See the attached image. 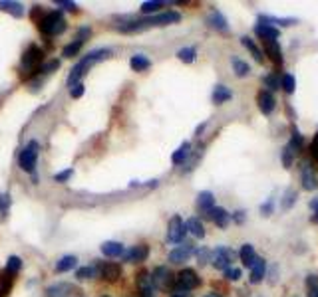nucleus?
<instances>
[{"label":"nucleus","mask_w":318,"mask_h":297,"mask_svg":"<svg viewBox=\"0 0 318 297\" xmlns=\"http://www.w3.org/2000/svg\"><path fill=\"white\" fill-rule=\"evenodd\" d=\"M12 282L14 278L6 271H0V297H8L10 289H12Z\"/></svg>","instance_id":"72a5a7b5"},{"label":"nucleus","mask_w":318,"mask_h":297,"mask_svg":"<svg viewBox=\"0 0 318 297\" xmlns=\"http://www.w3.org/2000/svg\"><path fill=\"white\" fill-rule=\"evenodd\" d=\"M56 4H58V6H62V8H66V10H72V12H74V10H78L76 4H74V2H66V0H58Z\"/></svg>","instance_id":"6e6d98bb"},{"label":"nucleus","mask_w":318,"mask_h":297,"mask_svg":"<svg viewBox=\"0 0 318 297\" xmlns=\"http://www.w3.org/2000/svg\"><path fill=\"white\" fill-rule=\"evenodd\" d=\"M231 66H233V72H235L237 77H247V75L251 74L249 63H247V61H242L241 58H233L231 59Z\"/></svg>","instance_id":"473e14b6"},{"label":"nucleus","mask_w":318,"mask_h":297,"mask_svg":"<svg viewBox=\"0 0 318 297\" xmlns=\"http://www.w3.org/2000/svg\"><path fill=\"white\" fill-rule=\"evenodd\" d=\"M90 36V28H80L78 30V36L74 40H80V42H86V38Z\"/></svg>","instance_id":"864d4df0"},{"label":"nucleus","mask_w":318,"mask_h":297,"mask_svg":"<svg viewBox=\"0 0 318 297\" xmlns=\"http://www.w3.org/2000/svg\"><path fill=\"white\" fill-rule=\"evenodd\" d=\"M171 297H191V293H173Z\"/></svg>","instance_id":"052dcab7"},{"label":"nucleus","mask_w":318,"mask_h":297,"mask_svg":"<svg viewBox=\"0 0 318 297\" xmlns=\"http://www.w3.org/2000/svg\"><path fill=\"white\" fill-rule=\"evenodd\" d=\"M310 208H312V212H314L310 220H312L314 224H318V196L314 198V200H312V202H310Z\"/></svg>","instance_id":"5fc2aeb1"},{"label":"nucleus","mask_w":318,"mask_h":297,"mask_svg":"<svg viewBox=\"0 0 318 297\" xmlns=\"http://www.w3.org/2000/svg\"><path fill=\"white\" fill-rule=\"evenodd\" d=\"M104 297H107V295H104Z\"/></svg>","instance_id":"e2e57ef3"},{"label":"nucleus","mask_w":318,"mask_h":297,"mask_svg":"<svg viewBox=\"0 0 318 297\" xmlns=\"http://www.w3.org/2000/svg\"><path fill=\"white\" fill-rule=\"evenodd\" d=\"M152 285L155 289H161V291H169V289L173 291V287H175V275L165 266L155 267L152 273Z\"/></svg>","instance_id":"423d86ee"},{"label":"nucleus","mask_w":318,"mask_h":297,"mask_svg":"<svg viewBox=\"0 0 318 297\" xmlns=\"http://www.w3.org/2000/svg\"><path fill=\"white\" fill-rule=\"evenodd\" d=\"M199 285H201V278L197 275V271L191 269V267H185V269H181V271L177 273V278H175V287H173L171 293H189L191 289H195Z\"/></svg>","instance_id":"20e7f679"},{"label":"nucleus","mask_w":318,"mask_h":297,"mask_svg":"<svg viewBox=\"0 0 318 297\" xmlns=\"http://www.w3.org/2000/svg\"><path fill=\"white\" fill-rule=\"evenodd\" d=\"M255 34H257L263 42H276V38L280 36L278 28H273L269 24H257L255 26Z\"/></svg>","instance_id":"dca6fc26"},{"label":"nucleus","mask_w":318,"mask_h":297,"mask_svg":"<svg viewBox=\"0 0 318 297\" xmlns=\"http://www.w3.org/2000/svg\"><path fill=\"white\" fill-rule=\"evenodd\" d=\"M195 56H197V50L195 48H181L177 52V58L185 61V63H193L195 61Z\"/></svg>","instance_id":"e433bc0d"},{"label":"nucleus","mask_w":318,"mask_h":297,"mask_svg":"<svg viewBox=\"0 0 318 297\" xmlns=\"http://www.w3.org/2000/svg\"><path fill=\"white\" fill-rule=\"evenodd\" d=\"M149 256V248L145 244H137V246H132L127 252L123 253V262H129V264H139V262H145Z\"/></svg>","instance_id":"9b49d317"},{"label":"nucleus","mask_w":318,"mask_h":297,"mask_svg":"<svg viewBox=\"0 0 318 297\" xmlns=\"http://www.w3.org/2000/svg\"><path fill=\"white\" fill-rule=\"evenodd\" d=\"M241 275H242V271L239 269V267L231 266V267L225 269V278H227L229 282H239V280H241Z\"/></svg>","instance_id":"a18cd8bd"},{"label":"nucleus","mask_w":318,"mask_h":297,"mask_svg":"<svg viewBox=\"0 0 318 297\" xmlns=\"http://www.w3.org/2000/svg\"><path fill=\"white\" fill-rule=\"evenodd\" d=\"M187 234V226L183 222L181 216H173L167 224V242L171 244H181Z\"/></svg>","instance_id":"1a4fd4ad"},{"label":"nucleus","mask_w":318,"mask_h":297,"mask_svg":"<svg viewBox=\"0 0 318 297\" xmlns=\"http://www.w3.org/2000/svg\"><path fill=\"white\" fill-rule=\"evenodd\" d=\"M231 218H233V222L242 224V222H245V210H239V212H235V214H233Z\"/></svg>","instance_id":"4d7b16f0"},{"label":"nucleus","mask_w":318,"mask_h":297,"mask_svg":"<svg viewBox=\"0 0 318 297\" xmlns=\"http://www.w3.org/2000/svg\"><path fill=\"white\" fill-rule=\"evenodd\" d=\"M96 275H98V267L96 266H84L76 271L78 280H91V278H96Z\"/></svg>","instance_id":"4c0bfd02"},{"label":"nucleus","mask_w":318,"mask_h":297,"mask_svg":"<svg viewBox=\"0 0 318 297\" xmlns=\"http://www.w3.org/2000/svg\"><path fill=\"white\" fill-rule=\"evenodd\" d=\"M137 287H139V291L141 293H149L153 291V285H152V273H147V271H139L137 273Z\"/></svg>","instance_id":"c756f323"},{"label":"nucleus","mask_w":318,"mask_h":297,"mask_svg":"<svg viewBox=\"0 0 318 297\" xmlns=\"http://www.w3.org/2000/svg\"><path fill=\"white\" fill-rule=\"evenodd\" d=\"M72 175H74V171H72V168H66V171L58 173V175L54 177V180H56V182H66V180L72 177Z\"/></svg>","instance_id":"603ef678"},{"label":"nucleus","mask_w":318,"mask_h":297,"mask_svg":"<svg viewBox=\"0 0 318 297\" xmlns=\"http://www.w3.org/2000/svg\"><path fill=\"white\" fill-rule=\"evenodd\" d=\"M191 155V143H181V147L177 148L173 155H171V163L173 164H181V163H185V159Z\"/></svg>","instance_id":"c85d7f7f"},{"label":"nucleus","mask_w":318,"mask_h":297,"mask_svg":"<svg viewBox=\"0 0 318 297\" xmlns=\"http://www.w3.org/2000/svg\"><path fill=\"white\" fill-rule=\"evenodd\" d=\"M235 258H237V252H235V250H231L227 246H219L217 250H213L211 262L217 269H223V271H225L227 267L233 266Z\"/></svg>","instance_id":"6e6552de"},{"label":"nucleus","mask_w":318,"mask_h":297,"mask_svg":"<svg viewBox=\"0 0 318 297\" xmlns=\"http://www.w3.org/2000/svg\"><path fill=\"white\" fill-rule=\"evenodd\" d=\"M258 24H269V26H276V24H280V26H292V24H296V20L294 18H274V16H265L260 14L258 16Z\"/></svg>","instance_id":"393cba45"},{"label":"nucleus","mask_w":318,"mask_h":297,"mask_svg":"<svg viewBox=\"0 0 318 297\" xmlns=\"http://www.w3.org/2000/svg\"><path fill=\"white\" fill-rule=\"evenodd\" d=\"M205 297H221V295H217V293H207Z\"/></svg>","instance_id":"680f3d73"},{"label":"nucleus","mask_w":318,"mask_h":297,"mask_svg":"<svg viewBox=\"0 0 318 297\" xmlns=\"http://www.w3.org/2000/svg\"><path fill=\"white\" fill-rule=\"evenodd\" d=\"M98 273L106 280V282H118L121 278V267L114 262H104V264H98Z\"/></svg>","instance_id":"f8f14e48"},{"label":"nucleus","mask_w":318,"mask_h":297,"mask_svg":"<svg viewBox=\"0 0 318 297\" xmlns=\"http://www.w3.org/2000/svg\"><path fill=\"white\" fill-rule=\"evenodd\" d=\"M241 44L245 46V48H247V50H249V52H251V56H253V58L257 59L258 63H263V50H260V48H258L257 44H255V40H253V38H249V36H242L241 38Z\"/></svg>","instance_id":"bb28decb"},{"label":"nucleus","mask_w":318,"mask_h":297,"mask_svg":"<svg viewBox=\"0 0 318 297\" xmlns=\"http://www.w3.org/2000/svg\"><path fill=\"white\" fill-rule=\"evenodd\" d=\"M129 66H132L134 72H147L152 68V59L147 56H143V54H136L129 59Z\"/></svg>","instance_id":"5701e85b"},{"label":"nucleus","mask_w":318,"mask_h":297,"mask_svg":"<svg viewBox=\"0 0 318 297\" xmlns=\"http://www.w3.org/2000/svg\"><path fill=\"white\" fill-rule=\"evenodd\" d=\"M70 291H74V287L70 283H54V285L46 287V297H66Z\"/></svg>","instance_id":"4be33fe9"},{"label":"nucleus","mask_w":318,"mask_h":297,"mask_svg":"<svg viewBox=\"0 0 318 297\" xmlns=\"http://www.w3.org/2000/svg\"><path fill=\"white\" fill-rule=\"evenodd\" d=\"M60 68V61L58 59H54V61H46V63H42L40 66V74H50V72H54V70H58Z\"/></svg>","instance_id":"09e8293b"},{"label":"nucleus","mask_w":318,"mask_h":297,"mask_svg":"<svg viewBox=\"0 0 318 297\" xmlns=\"http://www.w3.org/2000/svg\"><path fill=\"white\" fill-rule=\"evenodd\" d=\"M42 59H44L42 50L36 44L28 46V50H26V52L22 54V58H20V72L28 75V74H32V72H36V68L40 70Z\"/></svg>","instance_id":"39448f33"},{"label":"nucleus","mask_w":318,"mask_h":297,"mask_svg":"<svg viewBox=\"0 0 318 297\" xmlns=\"http://www.w3.org/2000/svg\"><path fill=\"white\" fill-rule=\"evenodd\" d=\"M102 253L107 258H121L125 253V248L120 242H104L102 244Z\"/></svg>","instance_id":"412c9836"},{"label":"nucleus","mask_w":318,"mask_h":297,"mask_svg":"<svg viewBox=\"0 0 318 297\" xmlns=\"http://www.w3.org/2000/svg\"><path fill=\"white\" fill-rule=\"evenodd\" d=\"M207 24H209L213 30H217V32H229L227 18L221 14L217 8H213L211 12H209V16H207Z\"/></svg>","instance_id":"4468645a"},{"label":"nucleus","mask_w":318,"mask_h":297,"mask_svg":"<svg viewBox=\"0 0 318 297\" xmlns=\"http://www.w3.org/2000/svg\"><path fill=\"white\" fill-rule=\"evenodd\" d=\"M82 46H84V42H80V40H74L72 44H68L66 48H64V56L66 58H72V56H78L80 54V50H82Z\"/></svg>","instance_id":"37998d69"},{"label":"nucleus","mask_w":318,"mask_h":297,"mask_svg":"<svg viewBox=\"0 0 318 297\" xmlns=\"http://www.w3.org/2000/svg\"><path fill=\"white\" fill-rule=\"evenodd\" d=\"M292 159H294V151L287 145V147L283 148V164H285V168L292 166Z\"/></svg>","instance_id":"de8ad7c7"},{"label":"nucleus","mask_w":318,"mask_h":297,"mask_svg":"<svg viewBox=\"0 0 318 297\" xmlns=\"http://www.w3.org/2000/svg\"><path fill=\"white\" fill-rule=\"evenodd\" d=\"M181 20V14L175 12V10H167V12H161V14L149 16V18H143V20H134V22H127V24H121L120 32H141L145 28H153V26H167V24H175Z\"/></svg>","instance_id":"f257e3e1"},{"label":"nucleus","mask_w":318,"mask_h":297,"mask_svg":"<svg viewBox=\"0 0 318 297\" xmlns=\"http://www.w3.org/2000/svg\"><path fill=\"white\" fill-rule=\"evenodd\" d=\"M296 198H298V196H296V190L288 188L287 193L283 194V200H280V208H283V210H290V208H292V204L296 202Z\"/></svg>","instance_id":"c9c22d12"},{"label":"nucleus","mask_w":318,"mask_h":297,"mask_svg":"<svg viewBox=\"0 0 318 297\" xmlns=\"http://www.w3.org/2000/svg\"><path fill=\"white\" fill-rule=\"evenodd\" d=\"M84 91H86V88H84V81H80V83H76V86H72V88H70V95H72L74 99H78V97H82V95H84Z\"/></svg>","instance_id":"8fccbe9b"},{"label":"nucleus","mask_w":318,"mask_h":297,"mask_svg":"<svg viewBox=\"0 0 318 297\" xmlns=\"http://www.w3.org/2000/svg\"><path fill=\"white\" fill-rule=\"evenodd\" d=\"M265 52H267V56L273 59L274 63H283V52H280V44L278 42H265Z\"/></svg>","instance_id":"cd10ccee"},{"label":"nucleus","mask_w":318,"mask_h":297,"mask_svg":"<svg viewBox=\"0 0 318 297\" xmlns=\"http://www.w3.org/2000/svg\"><path fill=\"white\" fill-rule=\"evenodd\" d=\"M213 208H215V196H213V193H209V190L199 193V196H197V210L199 212L205 214V216H209V212H211Z\"/></svg>","instance_id":"2eb2a0df"},{"label":"nucleus","mask_w":318,"mask_h":297,"mask_svg":"<svg viewBox=\"0 0 318 297\" xmlns=\"http://www.w3.org/2000/svg\"><path fill=\"white\" fill-rule=\"evenodd\" d=\"M231 97H233V91H231L227 86H223V83L215 86V89H213V95H211V99H213V103L215 105L227 103Z\"/></svg>","instance_id":"6ab92c4d"},{"label":"nucleus","mask_w":318,"mask_h":297,"mask_svg":"<svg viewBox=\"0 0 318 297\" xmlns=\"http://www.w3.org/2000/svg\"><path fill=\"white\" fill-rule=\"evenodd\" d=\"M38 28L44 36H60L66 30V20L58 10H54V12H48L38 20Z\"/></svg>","instance_id":"7ed1b4c3"},{"label":"nucleus","mask_w":318,"mask_h":297,"mask_svg":"<svg viewBox=\"0 0 318 297\" xmlns=\"http://www.w3.org/2000/svg\"><path fill=\"white\" fill-rule=\"evenodd\" d=\"M111 56V50L109 48H102V50H93L90 54H86L84 58L78 61L76 66L72 68V72L68 75V86L72 88V86H76L82 81V77L88 74V70H90L93 63H98V61H104Z\"/></svg>","instance_id":"f03ea898"},{"label":"nucleus","mask_w":318,"mask_h":297,"mask_svg":"<svg viewBox=\"0 0 318 297\" xmlns=\"http://www.w3.org/2000/svg\"><path fill=\"white\" fill-rule=\"evenodd\" d=\"M36 159H38V143H36V141H30L26 147L20 151L18 164H20V168H22V171H26V173H34Z\"/></svg>","instance_id":"0eeeda50"},{"label":"nucleus","mask_w":318,"mask_h":297,"mask_svg":"<svg viewBox=\"0 0 318 297\" xmlns=\"http://www.w3.org/2000/svg\"><path fill=\"white\" fill-rule=\"evenodd\" d=\"M207 218H211L213 222L217 224L219 228H227L229 222H231V214H229L225 208H221V206L213 208L211 212H209V216H207Z\"/></svg>","instance_id":"f3484780"},{"label":"nucleus","mask_w":318,"mask_h":297,"mask_svg":"<svg viewBox=\"0 0 318 297\" xmlns=\"http://www.w3.org/2000/svg\"><path fill=\"white\" fill-rule=\"evenodd\" d=\"M301 180H303V188H304V190H316V188H318L316 177H314L312 168H310V166H308L306 163H304V166H303V177H301Z\"/></svg>","instance_id":"aec40b11"},{"label":"nucleus","mask_w":318,"mask_h":297,"mask_svg":"<svg viewBox=\"0 0 318 297\" xmlns=\"http://www.w3.org/2000/svg\"><path fill=\"white\" fill-rule=\"evenodd\" d=\"M185 226H187V232H191L195 238H205V228H203V224H201V220L199 218H189L187 222H185Z\"/></svg>","instance_id":"2f4dec72"},{"label":"nucleus","mask_w":318,"mask_h":297,"mask_svg":"<svg viewBox=\"0 0 318 297\" xmlns=\"http://www.w3.org/2000/svg\"><path fill=\"white\" fill-rule=\"evenodd\" d=\"M303 143H304L303 135L298 133V129H296V127H292V137H290V143H288V147L292 148L294 153H298V151H301V147H303Z\"/></svg>","instance_id":"a19ab883"},{"label":"nucleus","mask_w":318,"mask_h":297,"mask_svg":"<svg viewBox=\"0 0 318 297\" xmlns=\"http://www.w3.org/2000/svg\"><path fill=\"white\" fill-rule=\"evenodd\" d=\"M273 208H274V198H269V200L260 206V214H263V216H271V214H273Z\"/></svg>","instance_id":"3c124183"},{"label":"nucleus","mask_w":318,"mask_h":297,"mask_svg":"<svg viewBox=\"0 0 318 297\" xmlns=\"http://www.w3.org/2000/svg\"><path fill=\"white\" fill-rule=\"evenodd\" d=\"M163 6H165V2L149 0V2H143V4H141V12H143V14H153V12H157L159 8H163Z\"/></svg>","instance_id":"ea45409f"},{"label":"nucleus","mask_w":318,"mask_h":297,"mask_svg":"<svg viewBox=\"0 0 318 297\" xmlns=\"http://www.w3.org/2000/svg\"><path fill=\"white\" fill-rule=\"evenodd\" d=\"M265 273H267V262L263 258H258L255 262V266L251 267V283H260Z\"/></svg>","instance_id":"b1692460"},{"label":"nucleus","mask_w":318,"mask_h":297,"mask_svg":"<svg viewBox=\"0 0 318 297\" xmlns=\"http://www.w3.org/2000/svg\"><path fill=\"white\" fill-rule=\"evenodd\" d=\"M8 206H10V198L6 194H0V210H6Z\"/></svg>","instance_id":"13d9d810"},{"label":"nucleus","mask_w":318,"mask_h":297,"mask_svg":"<svg viewBox=\"0 0 318 297\" xmlns=\"http://www.w3.org/2000/svg\"><path fill=\"white\" fill-rule=\"evenodd\" d=\"M20 267H22V260H20L18 256H10V258H8V262H6L4 271H6V273H10V275L14 278L16 273L20 271Z\"/></svg>","instance_id":"f704fd0d"},{"label":"nucleus","mask_w":318,"mask_h":297,"mask_svg":"<svg viewBox=\"0 0 318 297\" xmlns=\"http://www.w3.org/2000/svg\"><path fill=\"white\" fill-rule=\"evenodd\" d=\"M257 103H258V109H260L263 115H271V113L274 111V107H276V99H274V95L271 93V91L263 89V91H258Z\"/></svg>","instance_id":"ddd939ff"},{"label":"nucleus","mask_w":318,"mask_h":297,"mask_svg":"<svg viewBox=\"0 0 318 297\" xmlns=\"http://www.w3.org/2000/svg\"><path fill=\"white\" fill-rule=\"evenodd\" d=\"M239 258H241V262L245 267H253L255 266V262L258 260L257 252H255V248H253L251 244H242L241 252H239Z\"/></svg>","instance_id":"a211bd4d"},{"label":"nucleus","mask_w":318,"mask_h":297,"mask_svg":"<svg viewBox=\"0 0 318 297\" xmlns=\"http://www.w3.org/2000/svg\"><path fill=\"white\" fill-rule=\"evenodd\" d=\"M211 256H213V252L209 250V248H201V250H197V264L199 266H205L207 262H211Z\"/></svg>","instance_id":"49530a36"},{"label":"nucleus","mask_w":318,"mask_h":297,"mask_svg":"<svg viewBox=\"0 0 318 297\" xmlns=\"http://www.w3.org/2000/svg\"><path fill=\"white\" fill-rule=\"evenodd\" d=\"M306 285H308V297H318V278L316 275H308Z\"/></svg>","instance_id":"c03bdc74"},{"label":"nucleus","mask_w":318,"mask_h":297,"mask_svg":"<svg viewBox=\"0 0 318 297\" xmlns=\"http://www.w3.org/2000/svg\"><path fill=\"white\" fill-rule=\"evenodd\" d=\"M0 10L12 14L14 18H20L24 14V6L20 2H12V0H0Z\"/></svg>","instance_id":"a878e982"},{"label":"nucleus","mask_w":318,"mask_h":297,"mask_svg":"<svg viewBox=\"0 0 318 297\" xmlns=\"http://www.w3.org/2000/svg\"><path fill=\"white\" fill-rule=\"evenodd\" d=\"M193 253H195V246H193L191 242H181V246H177L175 250L169 252V262H171V264H183V262H187Z\"/></svg>","instance_id":"9d476101"},{"label":"nucleus","mask_w":318,"mask_h":297,"mask_svg":"<svg viewBox=\"0 0 318 297\" xmlns=\"http://www.w3.org/2000/svg\"><path fill=\"white\" fill-rule=\"evenodd\" d=\"M280 88L285 89L287 93H292L294 88H296V81H294V77L290 74H283L280 75Z\"/></svg>","instance_id":"79ce46f5"},{"label":"nucleus","mask_w":318,"mask_h":297,"mask_svg":"<svg viewBox=\"0 0 318 297\" xmlns=\"http://www.w3.org/2000/svg\"><path fill=\"white\" fill-rule=\"evenodd\" d=\"M263 83L267 86V91H276V89H280V77L276 74H269L263 77Z\"/></svg>","instance_id":"58836bf2"},{"label":"nucleus","mask_w":318,"mask_h":297,"mask_svg":"<svg viewBox=\"0 0 318 297\" xmlns=\"http://www.w3.org/2000/svg\"><path fill=\"white\" fill-rule=\"evenodd\" d=\"M76 264H78L76 256H64V258L58 260V264H56V271H58V273H66V271L74 269Z\"/></svg>","instance_id":"7c9ffc66"},{"label":"nucleus","mask_w":318,"mask_h":297,"mask_svg":"<svg viewBox=\"0 0 318 297\" xmlns=\"http://www.w3.org/2000/svg\"><path fill=\"white\" fill-rule=\"evenodd\" d=\"M310 151H312V157L318 161V135L314 137V141H312V145H310Z\"/></svg>","instance_id":"bf43d9fd"}]
</instances>
